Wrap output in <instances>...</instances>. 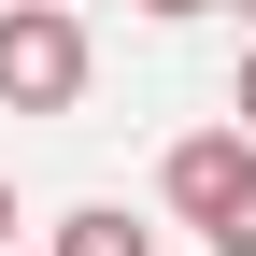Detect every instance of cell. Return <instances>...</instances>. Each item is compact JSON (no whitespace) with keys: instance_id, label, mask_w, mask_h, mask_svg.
<instances>
[{"instance_id":"3","label":"cell","mask_w":256,"mask_h":256,"mask_svg":"<svg viewBox=\"0 0 256 256\" xmlns=\"http://www.w3.org/2000/svg\"><path fill=\"white\" fill-rule=\"evenodd\" d=\"M57 256H156V228L128 200H86V214H57Z\"/></svg>"},{"instance_id":"1","label":"cell","mask_w":256,"mask_h":256,"mask_svg":"<svg viewBox=\"0 0 256 256\" xmlns=\"http://www.w3.org/2000/svg\"><path fill=\"white\" fill-rule=\"evenodd\" d=\"M171 214L200 228L214 256H256V128H200V142H171Z\"/></svg>"},{"instance_id":"2","label":"cell","mask_w":256,"mask_h":256,"mask_svg":"<svg viewBox=\"0 0 256 256\" xmlns=\"http://www.w3.org/2000/svg\"><path fill=\"white\" fill-rule=\"evenodd\" d=\"M0 100L14 114H72L86 100V14L72 0H0Z\"/></svg>"},{"instance_id":"6","label":"cell","mask_w":256,"mask_h":256,"mask_svg":"<svg viewBox=\"0 0 256 256\" xmlns=\"http://www.w3.org/2000/svg\"><path fill=\"white\" fill-rule=\"evenodd\" d=\"M0 242H14V185H0Z\"/></svg>"},{"instance_id":"4","label":"cell","mask_w":256,"mask_h":256,"mask_svg":"<svg viewBox=\"0 0 256 256\" xmlns=\"http://www.w3.org/2000/svg\"><path fill=\"white\" fill-rule=\"evenodd\" d=\"M228 114H242V128H256V57H242V86H228Z\"/></svg>"},{"instance_id":"7","label":"cell","mask_w":256,"mask_h":256,"mask_svg":"<svg viewBox=\"0 0 256 256\" xmlns=\"http://www.w3.org/2000/svg\"><path fill=\"white\" fill-rule=\"evenodd\" d=\"M242 14H256V0H242Z\"/></svg>"},{"instance_id":"5","label":"cell","mask_w":256,"mask_h":256,"mask_svg":"<svg viewBox=\"0 0 256 256\" xmlns=\"http://www.w3.org/2000/svg\"><path fill=\"white\" fill-rule=\"evenodd\" d=\"M142 14H214V0H142Z\"/></svg>"}]
</instances>
